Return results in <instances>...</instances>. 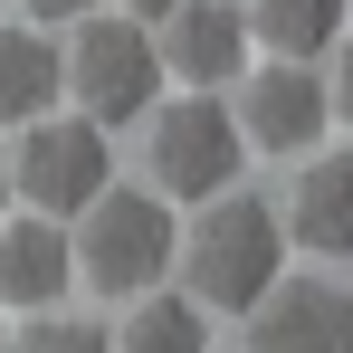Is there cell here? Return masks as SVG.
<instances>
[{
  "mask_svg": "<svg viewBox=\"0 0 353 353\" xmlns=\"http://www.w3.org/2000/svg\"><path fill=\"white\" fill-rule=\"evenodd\" d=\"M325 124H334V96H325L315 58H277V67H258L239 86V134L258 153H305Z\"/></svg>",
  "mask_w": 353,
  "mask_h": 353,
  "instance_id": "cell-7",
  "label": "cell"
},
{
  "mask_svg": "<svg viewBox=\"0 0 353 353\" xmlns=\"http://www.w3.org/2000/svg\"><path fill=\"white\" fill-rule=\"evenodd\" d=\"M239 115L201 86V96H181L153 115V143H143V163H153V191L163 201H210V191H230L239 181Z\"/></svg>",
  "mask_w": 353,
  "mask_h": 353,
  "instance_id": "cell-4",
  "label": "cell"
},
{
  "mask_svg": "<svg viewBox=\"0 0 353 353\" xmlns=\"http://www.w3.org/2000/svg\"><path fill=\"white\" fill-rule=\"evenodd\" d=\"M248 353H353V287L277 277L248 305Z\"/></svg>",
  "mask_w": 353,
  "mask_h": 353,
  "instance_id": "cell-6",
  "label": "cell"
},
{
  "mask_svg": "<svg viewBox=\"0 0 353 353\" xmlns=\"http://www.w3.org/2000/svg\"><path fill=\"white\" fill-rule=\"evenodd\" d=\"M124 10H134V19H143V29H153V19H172L181 0H124Z\"/></svg>",
  "mask_w": 353,
  "mask_h": 353,
  "instance_id": "cell-17",
  "label": "cell"
},
{
  "mask_svg": "<svg viewBox=\"0 0 353 353\" xmlns=\"http://www.w3.org/2000/svg\"><path fill=\"white\" fill-rule=\"evenodd\" d=\"M10 181H19L29 210L77 220V210L105 191V124H86V115H39V124H19V163H10Z\"/></svg>",
  "mask_w": 353,
  "mask_h": 353,
  "instance_id": "cell-5",
  "label": "cell"
},
{
  "mask_svg": "<svg viewBox=\"0 0 353 353\" xmlns=\"http://www.w3.org/2000/svg\"><path fill=\"white\" fill-rule=\"evenodd\" d=\"M96 0H29V19H86Z\"/></svg>",
  "mask_w": 353,
  "mask_h": 353,
  "instance_id": "cell-16",
  "label": "cell"
},
{
  "mask_svg": "<svg viewBox=\"0 0 353 353\" xmlns=\"http://www.w3.org/2000/svg\"><path fill=\"white\" fill-rule=\"evenodd\" d=\"M86 230H77V268H86V287L96 296H143L163 287V268H172V220H163V191H96L86 210H77Z\"/></svg>",
  "mask_w": 353,
  "mask_h": 353,
  "instance_id": "cell-3",
  "label": "cell"
},
{
  "mask_svg": "<svg viewBox=\"0 0 353 353\" xmlns=\"http://www.w3.org/2000/svg\"><path fill=\"white\" fill-rule=\"evenodd\" d=\"M67 96L86 105V124H143L163 96V48L153 29L124 10V19H77V48H67Z\"/></svg>",
  "mask_w": 353,
  "mask_h": 353,
  "instance_id": "cell-2",
  "label": "cell"
},
{
  "mask_svg": "<svg viewBox=\"0 0 353 353\" xmlns=\"http://www.w3.org/2000/svg\"><path fill=\"white\" fill-rule=\"evenodd\" d=\"M77 287V239L58 220H10L0 230V296L10 305H58Z\"/></svg>",
  "mask_w": 353,
  "mask_h": 353,
  "instance_id": "cell-10",
  "label": "cell"
},
{
  "mask_svg": "<svg viewBox=\"0 0 353 353\" xmlns=\"http://www.w3.org/2000/svg\"><path fill=\"white\" fill-rule=\"evenodd\" d=\"M0 210H10V172H0Z\"/></svg>",
  "mask_w": 353,
  "mask_h": 353,
  "instance_id": "cell-18",
  "label": "cell"
},
{
  "mask_svg": "<svg viewBox=\"0 0 353 353\" xmlns=\"http://www.w3.org/2000/svg\"><path fill=\"white\" fill-rule=\"evenodd\" d=\"M0 353H10V325H0Z\"/></svg>",
  "mask_w": 353,
  "mask_h": 353,
  "instance_id": "cell-19",
  "label": "cell"
},
{
  "mask_svg": "<svg viewBox=\"0 0 353 353\" xmlns=\"http://www.w3.org/2000/svg\"><path fill=\"white\" fill-rule=\"evenodd\" d=\"M172 258H181V277H191L201 305L248 315L258 296L287 277V220H277L258 191H210L201 220H191V239H181Z\"/></svg>",
  "mask_w": 353,
  "mask_h": 353,
  "instance_id": "cell-1",
  "label": "cell"
},
{
  "mask_svg": "<svg viewBox=\"0 0 353 353\" xmlns=\"http://www.w3.org/2000/svg\"><path fill=\"white\" fill-rule=\"evenodd\" d=\"M67 96V48H48L39 29H0V124H39Z\"/></svg>",
  "mask_w": 353,
  "mask_h": 353,
  "instance_id": "cell-11",
  "label": "cell"
},
{
  "mask_svg": "<svg viewBox=\"0 0 353 353\" xmlns=\"http://www.w3.org/2000/svg\"><path fill=\"white\" fill-rule=\"evenodd\" d=\"M344 10L353 0H248V39L277 58H325L344 39Z\"/></svg>",
  "mask_w": 353,
  "mask_h": 353,
  "instance_id": "cell-12",
  "label": "cell"
},
{
  "mask_svg": "<svg viewBox=\"0 0 353 353\" xmlns=\"http://www.w3.org/2000/svg\"><path fill=\"white\" fill-rule=\"evenodd\" d=\"M248 10L239 0H181L172 19H163V67H172L181 86H220L248 67Z\"/></svg>",
  "mask_w": 353,
  "mask_h": 353,
  "instance_id": "cell-8",
  "label": "cell"
},
{
  "mask_svg": "<svg viewBox=\"0 0 353 353\" xmlns=\"http://www.w3.org/2000/svg\"><path fill=\"white\" fill-rule=\"evenodd\" d=\"M277 220H287V239L305 258H353V143L296 163V191H287Z\"/></svg>",
  "mask_w": 353,
  "mask_h": 353,
  "instance_id": "cell-9",
  "label": "cell"
},
{
  "mask_svg": "<svg viewBox=\"0 0 353 353\" xmlns=\"http://www.w3.org/2000/svg\"><path fill=\"white\" fill-rule=\"evenodd\" d=\"M325 96H334V115L353 124V39H334V77H325Z\"/></svg>",
  "mask_w": 353,
  "mask_h": 353,
  "instance_id": "cell-15",
  "label": "cell"
},
{
  "mask_svg": "<svg viewBox=\"0 0 353 353\" xmlns=\"http://www.w3.org/2000/svg\"><path fill=\"white\" fill-rule=\"evenodd\" d=\"M10 353H115V344H105L96 325H67V315H48V325H29Z\"/></svg>",
  "mask_w": 353,
  "mask_h": 353,
  "instance_id": "cell-14",
  "label": "cell"
},
{
  "mask_svg": "<svg viewBox=\"0 0 353 353\" xmlns=\"http://www.w3.org/2000/svg\"><path fill=\"white\" fill-rule=\"evenodd\" d=\"M115 353H210V315L201 296H143L124 315V334H105Z\"/></svg>",
  "mask_w": 353,
  "mask_h": 353,
  "instance_id": "cell-13",
  "label": "cell"
}]
</instances>
